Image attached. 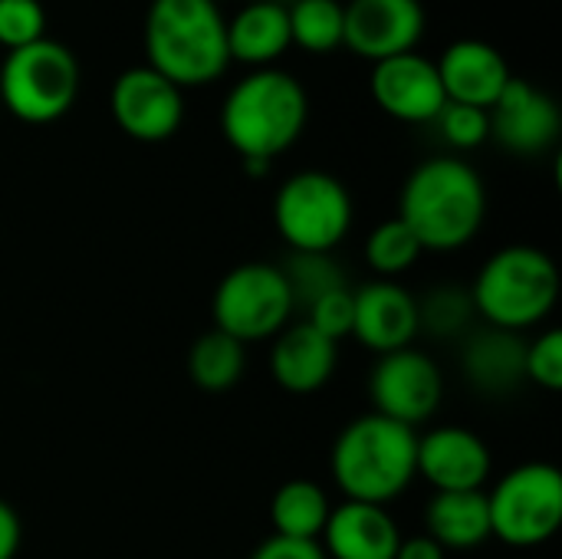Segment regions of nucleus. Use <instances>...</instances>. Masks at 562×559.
Returning a JSON list of instances; mask_svg holds the SVG:
<instances>
[{
  "label": "nucleus",
  "mask_w": 562,
  "mask_h": 559,
  "mask_svg": "<svg viewBox=\"0 0 562 559\" xmlns=\"http://www.w3.org/2000/svg\"><path fill=\"white\" fill-rule=\"evenodd\" d=\"M290 16L283 3L254 0L237 16L227 20V53L254 69L273 66L290 49Z\"/></svg>",
  "instance_id": "obj_20"
},
{
  "label": "nucleus",
  "mask_w": 562,
  "mask_h": 559,
  "mask_svg": "<svg viewBox=\"0 0 562 559\" xmlns=\"http://www.w3.org/2000/svg\"><path fill=\"white\" fill-rule=\"evenodd\" d=\"M214 3H217V0H214Z\"/></svg>",
  "instance_id": "obj_36"
},
{
  "label": "nucleus",
  "mask_w": 562,
  "mask_h": 559,
  "mask_svg": "<svg viewBox=\"0 0 562 559\" xmlns=\"http://www.w3.org/2000/svg\"><path fill=\"white\" fill-rule=\"evenodd\" d=\"M422 244L418 237L398 221H382L379 227L369 231L366 247H362V260L366 267L375 273V280H398L405 277L418 260H422Z\"/></svg>",
  "instance_id": "obj_25"
},
{
  "label": "nucleus",
  "mask_w": 562,
  "mask_h": 559,
  "mask_svg": "<svg viewBox=\"0 0 562 559\" xmlns=\"http://www.w3.org/2000/svg\"><path fill=\"white\" fill-rule=\"evenodd\" d=\"M115 125L135 142H165L184 122V96L151 66H128L109 92Z\"/></svg>",
  "instance_id": "obj_11"
},
{
  "label": "nucleus",
  "mask_w": 562,
  "mask_h": 559,
  "mask_svg": "<svg viewBox=\"0 0 562 559\" xmlns=\"http://www.w3.org/2000/svg\"><path fill=\"white\" fill-rule=\"evenodd\" d=\"M524 379L547 389L560 392L562 389V333L560 329H543L537 339L527 343L524 353Z\"/></svg>",
  "instance_id": "obj_31"
},
{
  "label": "nucleus",
  "mask_w": 562,
  "mask_h": 559,
  "mask_svg": "<svg viewBox=\"0 0 562 559\" xmlns=\"http://www.w3.org/2000/svg\"><path fill=\"white\" fill-rule=\"evenodd\" d=\"M471 303L491 329L524 336L553 316L560 303V267L540 247L510 244L487 257L471 283Z\"/></svg>",
  "instance_id": "obj_5"
},
{
  "label": "nucleus",
  "mask_w": 562,
  "mask_h": 559,
  "mask_svg": "<svg viewBox=\"0 0 562 559\" xmlns=\"http://www.w3.org/2000/svg\"><path fill=\"white\" fill-rule=\"evenodd\" d=\"M487 494L491 537L514 547L533 550L553 540L562 527V474L557 465L527 461L507 471Z\"/></svg>",
  "instance_id": "obj_8"
},
{
  "label": "nucleus",
  "mask_w": 562,
  "mask_h": 559,
  "mask_svg": "<svg viewBox=\"0 0 562 559\" xmlns=\"http://www.w3.org/2000/svg\"><path fill=\"white\" fill-rule=\"evenodd\" d=\"M356 204L329 171H296L273 198V224L290 254H333L352 231Z\"/></svg>",
  "instance_id": "obj_6"
},
{
  "label": "nucleus",
  "mask_w": 562,
  "mask_h": 559,
  "mask_svg": "<svg viewBox=\"0 0 562 559\" xmlns=\"http://www.w3.org/2000/svg\"><path fill=\"white\" fill-rule=\"evenodd\" d=\"M342 20V46L372 63L412 53L425 33L422 0H349Z\"/></svg>",
  "instance_id": "obj_12"
},
{
  "label": "nucleus",
  "mask_w": 562,
  "mask_h": 559,
  "mask_svg": "<svg viewBox=\"0 0 562 559\" xmlns=\"http://www.w3.org/2000/svg\"><path fill=\"white\" fill-rule=\"evenodd\" d=\"M352 336L375 356L398 353L418 336V297L398 280H372L352 290Z\"/></svg>",
  "instance_id": "obj_16"
},
{
  "label": "nucleus",
  "mask_w": 562,
  "mask_h": 559,
  "mask_svg": "<svg viewBox=\"0 0 562 559\" xmlns=\"http://www.w3.org/2000/svg\"><path fill=\"white\" fill-rule=\"evenodd\" d=\"M425 534L448 550H474L491 540V514L484 491L435 494L425 507Z\"/></svg>",
  "instance_id": "obj_22"
},
{
  "label": "nucleus",
  "mask_w": 562,
  "mask_h": 559,
  "mask_svg": "<svg viewBox=\"0 0 562 559\" xmlns=\"http://www.w3.org/2000/svg\"><path fill=\"white\" fill-rule=\"evenodd\" d=\"M491 138L514 155H543L557 145L562 128L560 105L527 79H510L487 109Z\"/></svg>",
  "instance_id": "obj_15"
},
{
  "label": "nucleus",
  "mask_w": 562,
  "mask_h": 559,
  "mask_svg": "<svg viewBox=\"0 0 562 559\" xmlns=\"http://www.w3.org/2000/svg\"><path fill=\"white\" fill-rule=\"evenodd\" d=\"M79 96V63L69 46L43 36L10 49L0 63V102L26 125L63 119Z\"/></svg>",
  "instance_id": "obj_7"
},
{
  "label": "nucleus",
  "mask_w": 562,
  "mask_h": 559,
  "mask_svg": "<svg viewBox=\"0 0 562 559\" xmlns=\"http://www.w3.org/2000/svg\"><path fill=\"white\" fill-rule=\"evenodd\" d=\"M415 458L418 432L369 412L339 432L329 455V471L346 501L385 507L415 484Z\"/></svg>",
  "instance_id": "obj_3"
},
{
  "label": "nucleus",
  "mask_w": 562,
  "mask_h": 559,
  "mask_svg": "<svg viewBox=\"0 0 562 559\" xmlns=\"http://www.w3.org/2000/svg\"><path fill=\"white\" fill-rule=\"evenodd\" d=\"M280 270L286 277L296 310H310L319 297L349 287L346 273L333 254H290Z\"/></svg>",
  "instance_id": "obj_27"
},
{
  "label": "nucleus",
  "mask_w": 562,
  "mask_h": 559,
  "mask_svg": "<svg viewBox=\"0 0 562 559\" xmlns=\"http://www.w3.org/2000/svg\"><path fill=\"white\" fill-rule=\"evenodd\" d=\"M290 16V43L306 53H333L342 46L346 20L339 0H296L286 7Z\"/></svg>",
  "instance_id": "obj_26"
},
{
  "label": "nucleus",
  "mask_w": 562,
  "mask_h": 559,
  "mask_svg": "<svg viewBox=\"0 0 562 559\" xmlns=\"http://www.w3.org/2000/svg\"><path fill=\"white\" fill-rule=\"evenodd\" d=\"M402 530L389 507L342 501L329 511L319 547L326 559H395Z\"/></svg>",
  "instance_id": "obj_19"
},
{
  "label": "nucleus",
  "mask_w": 562,
  "mask_h": 559,
  "mask_svg": "<svg viewBox=\"0 0 562 559\" xmlns=\"http://www.w3.org/2000/svg\"><path fill=\"white\" fill-rule=\"evenodd\" d=\"M247 372V346L231 339L221 329H211L194 339L188 349V376L204 392H227Z\"/></svg>",
  "instance_id": "obj_24"
},
{
  "label": "nucleus",
  "mask_w": 562,
  "mask_h": 559,
  "mask_svg": "<svg viewBox=\"0 0 562 559\" xmlns=\"http://www.w3.org/2000/svg\"><path fill=\"white\" fill-rule=\"evenodd\" d=\"M448 102L491 109L504 86L514 79L504 53L484 40H454L435 63Z\"/></svg>",
  "instance_id": "obj_17"
},
{
  "label": "nucleus",
  "mask_w": 562,
  "mask_h": 559,
  "mask_svg": "<svg viewBox=\"0 0 562 559\" xmlns=\"http://www.w3.org/2000/svg\"><path fill=\"white\" fill-rule=\"evenodd\" d=\"M339 366V343L326 339L306 320L290 323L273 336L270 346V376L290 395L319 392Z\"/></svg>",
  "instance_id": "obj_18"
},
{
  "label": "nucleus",
  "mask_w": 562,
  "mask_h": 559,
  "mask_svg": "<svg viewBox=\"0 0 562 559\" xmlns=\"http://www.w3.org/2000/svg\"><path fill=\"white\" fill-rule=\"evenodd\" d=\"M395 559H448V554L428 534H418V537H408V540L402 537Z\"/></svg>",
  "instance_id": "obj_35"
},
{
  "label": "nucleus",
  "mask_w": 562,
  "mask_h": 559,
  "mask_svg": "<svg viewBox=\"0 0 562 559\" xmlns=\"http://www.w3.org/2000/svg\"><path fill=\"white\" fill-rule=\"evenodd\" d=\"M250 559H326V554L316 540H290L273 534L250 554Z\"/></svg>",
  "instance_id": "obj_33"
},
{
  "label": "nucleus",
  "mask_w": 562,
  "mask_h": 559,
  "mask_svg": "<svg viewBox=\"0 0 562 559\" xmlns=\"http://www.w3.org/2000/svg\"><path fill=\"white\" fill-rule=\"evenodd\" d=\"M46 36V10L40 0H0V46L20 49Z\"/></svg>",
  "instance_id": "obj_29"
},
{
  "label": "nucleus",
  "mask_w": 562,
  "mask_h": 559,
  "mask_svg": "<svg viewBox=\"0 0 562 559\" xmlns=\"http://www.w3.org/2000/svg\"><path fill=\"white\" fill-rule=\"evenodd\" d=\"M306 313V323L313 329H319L326 339L339 343L346 336H352V290L342 287V290H333L326 297H319Z\"/></svg>",
  "instance_id": "obj_32"
},
{
  "label": "nucleus",
  "mask_w": 562,
  "mask_h": 559,
  "mask_svg": "<svg viewBox=\"0 0 562 559\" xmlns=\"http://www.w3.org/2000/svg\"><path fill=\"white\" fill-rule=\"evenodd\" d=\"M524 353H527V339L524 336L487 326L484 333L468 339L461 366H464L468 382L477 392L507 395L520 382H527L524 379Z\"/></svg>",
  "instance_id": "obj_21"
},
{
  "label": "nucleus",
  "mask_w": 562,
  "mask_h": 559,
  "mask_svg": "<svg viewBox=\"0 0 562 559\" xmlns=\"http://www.w3.org/2000/svg\"><path fill=\"white\" fill-rule=\"evenodd\" d=\"M438 128H441V138L458 148V152H471V148H481L487 138H491V119L484 109H474V105H458V102H448L441 112H438Z\"/></svg>",
  "instance_id": "obj_30"
},
{
  "label": "nucleus",
  "mask_w": 562,
  "mask_h": 559,
  "mask_svg": "<svg viewBox=\"0 0 562 559\" xmlns=\"http://www.w3.org/2000/svg\"><path fill=\"white\" fill-rule=\"evenodd\" d=\"M418 478H425L435 494L451 491H484L494 474L491 445L461 425H441L418 435Z\"/></svg>",
  "instance_id": "obj_13"
},
{
  "label": "nucleus",
  "mask_w": 562,
  "mask_h": 559,
  "mask_svg": "<svg viewBox=\"0 0 562 559\" xmlns=\"http://www.w3.org/2000/svg\"><path fill=\"white\" fill-rule=\"evenodd\" d=\"M329 511H333V501L323 484H316L310 478H293V481L280 484L270 501V524H273L277 537L319 544Z\"/></svg>",
  "instance_id": "obj_23"
},
{
  "label": "nucleus",
  "mask_w": 562,
  "mask_h": 559,
  "mask_svg": "<svg viewBox=\"0 0 562 559\" xmlns=\"http://www.w3.org/2000/svg\"><path fill=\"white\" fill-rule=\"evenodd\" d=\"M23 544V524L20 514L0 497V559H16Z\"/></svg>",
  "instance_id": "obj_34"
},
{
  "label": "nucleus",
  "mask_w": 562,
  "mask_h": 559,
  "mask_svg": "<svg viewBox=\"0 0 562 559\" xmlns=\"http://www.w3.org/2000/svg\"><path fill=\"white\" fill-rule=\"evenodd\" d=\"M369 92L385 115L412 125L435 122L438 112L448 105L435 59L422 56L418 49L375 63L369 76Z\"/></svg>",
  "instance_id": "obj_14"
},
{
  "label": "nucleus",
  "mask_w": 562,
  "mask_h": 559,
  "mask_svg": "<svg viewBox=\"0 0 562 559\" xmlns=\"http://www.w3.org/2000/svg\"><path fill=\"white\" fill-rule=\"evenodd\" d=\"M310 119V99L283 69L247 72L221 105V132L240 161H270L296 145Z\"/></svg>",
  "instance_id": "obj_2"
},
{
  "label": "nucleus",
  "mask_w": 562,
  "mask_h": 559,
  "mask_svg": "<svg viewBox=\"0 0 562 559\" xmlns=\"http://www.w3.org/2000/svg\"><path fill=\"white\" fill-rule=\"evenodd\" d=\"M145 56L178 89L207 86L231 66L227 20L214 0H151L145 16Z\"/></svg>",
  "instance_id": "obj_4"
},
{
  "label": "nucleus",
  "mask_w": 562,
  "mask_h": 559,
  "mask_svg": "<svg viewBox=\"0 0 562 559\" xmlns=\"http://www.w3.org/2000/svg\"><path fill=\"white\" fill-rule=\"evenodd\" d=\"M293 293L280 267L267 260L237 264L221 277L211 297L214 329L250 346L267 343L293 323Z\"/></svg>",
  "instance_id": "obj_9"
},
{
  "label": "nucleus",
  "mask_w": 562,
  "mask_h": 559,
  "mask_svg": "<svg viewBox=\"0 0 562 559\" xmlns=\"http://www.w3.org/2000/svg\"><path fill=\"white\" fill-rule=\"evenodd\" d=\"M369 399L375 415L418 428L431 422L445 402L441 366L415 346L385 353L369 372Z\"/></svg>",
  "instance_id": "obj_10"
},
{
  "label": "nucleus",
  "mask_w": 562,
  "mask_h": 559,
  "mask_svg": "<svg viewBox=\"0 0 562 559\" xmlns=\"http://www.w3.org/2000/svg\"><path fill=\"white\" fill-rule=\"evenodd\" d=\"M474 316L477 313L471 303V290L454 283H441L428 290L425 300H418V333H428L435 339H454L468 329Z\"/></svg>",
  "instance_id": "obj_28"
},
{
  "label": "nucleus",
  "mask_w": 562,
  "mask_h": 559,
  "mask_svg": "<svg viewBox=\"0 0 562 559\" xmlns=\"http://www.w3.org/2000/svg\"><path fill=\"white\" fill-rule=\"evenodd\" d=\"M428 254L468 247L487 221V188L474 165L458 155L422 161L402 185L395 214Z\"/></svg>",
  "instance_id": "obj_1"
}]
</instances>
